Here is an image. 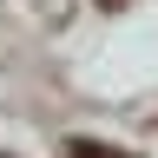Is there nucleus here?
I'll list each match as a JSON object with an SVG mask.
<instances>
[{"instance_id":"nucleus-2","label":"nucleus","mask_w":158,"mask_h":158,"mask_svg":"<svg viewBox=\"0 0 158 158\" xmlns=\"http://www.w3.org/2000/svg\"><path fill=\"white\" fill-rule=\"evenodd\" d=\"M99 7H106V13H118V7H125V0H99Z\"/></svg>"},{"instance_id":"nucleus-1","label":"nucleus","mask_w":158,"mask_h":158,"mask_svg":"<svg viewBox=\"0 0 158 158\" xmlns=\"http://www.w3.org/2000/svg\"><path fill=\"white\" fill-rule=\"evenodd\" d=\"M66 158H132L118 145H99V138H66Z\"/></svg>"}]
</instances>
